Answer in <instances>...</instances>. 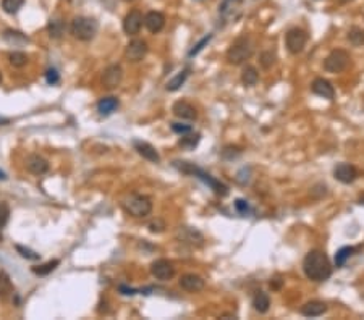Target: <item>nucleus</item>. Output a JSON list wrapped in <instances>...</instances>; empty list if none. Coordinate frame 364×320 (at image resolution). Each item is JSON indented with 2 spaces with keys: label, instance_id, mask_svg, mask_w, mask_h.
I'll list each match as a JSON object with an SVG mask.
<instances>
[{
  "label": "nucleus",
  "instance_id": "35",
  "mask_svg": "<svg viewBox=\"0 0 364 320\" xmlns=\"http://www.w3.org/2000/svg\"><path fill=\"white\" fill-rule=\"evenodd\" d=\"M15 249L18 251V254L23 257V259H28V261H39L40 259V254H37L36 251L29 249V247H25V246H19L16 244Z\"/></svg>",
  "mask_w": 364,
  "mask_h": 320
},
{
  "label": "nucleus",
  "instance_id": "18",
  "mask_svg": "<svg viewBox=\"0 0 364 320\" xmlns=\"http://www.w3.org/2000/svg\"><path fill=\"white\" fill-rule=\"evenodd\" d=\"M311 91L314 92L316 96L322 97V99H327V100H332L335 97V89H333L332 82L324 79V78H316L312 81L311 84Z\"/></svg>",
  "mask_w": 364,
  "mask_h": 320
},
{
  "label": "nucleus",
  "instance_id": "13",
  "mask_svg": "<svg viewBox=\"0 0 364 320\" xmlns=\"http://www.w3.org/2000/svg\"><path fill=\"white\" fill-rule=\"evenodd\" d=\"M123 79V68L120 65H110L104 70L102 73V84L107 89H115L121 84Z\"/></svg>",
  "mask_w": 364,
  "mask_h": 320
},
{
  "label": "nucleus",
  "instance_id": "2",
  "mask_svg": "<svg viewBox=\"0 0 364 320\" xmlns=\"http://www.w3.org/2000/svg\"><path fill=\"white\" fill-rule=\"evenodd\" d=\"M174 167L177 170H180L181 173H186V175H193V177L199 178L204 184H207V186L214 191L217 196H222V198H225V196L228 194V186L227 184H224L222 181L216 180L212 175L206 173L202 168L196 167L195 163H189V162H185V160H175L174 162Z\"/></svg>",
  "mask_w": 364,
  "mask_h": 320
},
{
  "label": "nucleus",
  "instance_id": "28",
  "mask_svg": "<svg viewBox=\"0 0 364 320\" xmlns=\"http://www.w3.org/2000/svg\"><path fill=\"white\" fill-rule=\"evenodd\" d=\"M201 141V134L199 133H193L189 131L186 134H181V139H180V146L183 149H195Z\"/></svg>",
  "mask_w": 364,
  "mask_h": 320
},
{
  "label": "nucleus",
  "instance_id": "37",
  "mask_svg": "<svg viewBox=\"0 0 364 320\" xmlns=\"http://www.w3.org/2000/svg\"><path fill=\"white\" fill-rule=\"evenodd\" d=\"M10 219V207L7 202H0V228H4Z\"/></svg>",
  "mask_w": 364,
  "mask_h": 320
},
{
  "label": "nucleus",
  "instance_id": "25",
  "mask_svg": "<svg viewBox=\"0 0 364 320\" xmlns=\"http://www.w3.org/2000/svg\"><path fill=\"white\" fill-rule=\"evenodd\" d=\"M259 81V71L256 70V67L252 65H246L241 71V82L245 86H256Z\"/></svg>",
  "mask_w": 364,
  "mask_h": 320
},
{
  "label": "nucleus",
  "instance_id": "36",
  "mask_svg": "<svg viewBox=\"0 0 364 320\" xmlns=\"http://www.w3.org/2000/svg\"><path fill=\"white\" fill-rule=\"evenodd\" d=\"M275 63V54L267 50V52H262L261 54V65L264 68H270L272 65Z\"/></svg>",
  "mask_w": 364,
  "mask_h": 320
},
{
  "label": "nucleus",
  "instance_id": "17",
  "mask_svg": "<svg viewBox=\"0 0 364 320\" xmlns=\"http://www.w3.org/2000/svg\"><path fill=\"white\" fill-rule=\"evenodd\" d=\"M172 112L174 115L180 120H188V121H195L198 118V110L195 109V105H191L186 100H178L172 107Z\"/></svg>",
  "mask_w": 364,
  "mask_h": 320
},
{
  "label": "nucleus",
  "instance_id": "31",
  "mask_svg": "<svg viewBox=\"0 0 364 320\" xmlns=\"http://www.w3.org/2000/svg\"><path fill=\"white\" fill-rule=\"evenodd\" d=\"M356 249L355 247H351V246H343L340 247V249L337 251L335 254V265L337 267H343L347 264V261L350 259V257L353 255V252H355Z\"/></svg>",
  "mask_w": 364,
  "mask_h": 320
},
{
  "label": "nucleus",
  "instance_id": "29",
  "mask_svg": "<svg viewBox=\"0 0 364 320\" xmlns=\"http://www.w3.org/2000/svg\"><path fill=\"white\" fill-rule=\"evenodd\" d=\"M13 294V285L10 282L7 273H0V299L7 301V299Z\"/></svg>",
  "mask_w": 364,
  "mask_h": 320
},
{
  "label": "nucleus",
  "instance_id": "9",
  "mask_svg": "<svg viewBox=\"0 0 364 320\" xmlns=\"http://www.w3.org/2000/svg\"><path fill=\"white\" fill-rule=\"evenodd\" d=\"M177 240L183 244H188L191 247H201L204 244V236L196 228H191V226H180L175 233Z\"/></svg>",
  "mask_w": 364,
  "mask_h": 320
},
{
  "label": "nucleus",
  "instance_id": "14",
  "mask_svg": "<svg viewBox=\"0 0 364 320\" xmlns=\"http://www.w3.org/2000/svg\"><path fill=\"white\" fill-rule=\"evenodd\" d=\"M333 177H335L337 181L343 183V184H351L358 178V170L353 167L351 163H338L335 168H333Z\"/></svg>",
  "mask_w": 364,
  "mask_h": 320
},
{
  "label": "nucleus",
  "instance_id": "1",
  "mask_svg": "<svg viewBox=\"0 0 364 320\" xmlns=\"http://www.w3.org/2000/svg\"><path fill=\"white\" fill-rule=\"evenodd\" d=\"M303 272L312 282H324L332 275V264L324 251H309L303 259Z\"/></svg>",
  "mask_w": 364,
  "mask_h": 320
},
{
  "label": "nucleus",
  "instance_id": "30",
  "mask_svg": "<svg viewBox=\"0 0 364 320\" xmlns=\"http://www.w3.org/2000/svg\"><path fill=\"white\" fill-rule=\"evenodd\" d=\"M58 265H60V261H58V259H54V261H49V262H46V264H42V265L33 267L31 270H33V273H36V275H39V276H46V275H49V273H52Z\"/></svg>",
  "mask_w": 364,
  "mask_h": 320
},
{
  "label": "nucleus",
  "instance_id": "23",
  "mask_svg": "<svg viewBox=\"0 0 364 320\" xmlns=\"http://www.w3.org/2000/svg\"><path fill=\"white\" fill-rule=\"evenodd\" d=\"M118 105H120L118 99L114 97V96H109V97H102L97 102V110H99L100 115L109 117V115H112V113L118 109Z\"/></svg>",
  "mask_w": 364,
  "mask_h": 320
},
{
  "label": "nucleus",
  "instance_id": "39",
  "mask_svg": "<svg viewBox=\"0 0 364 320\" xmlns=\"http://www.w3.org/2000/svg\"><path fill=\"white\" fill-rule=\"evenodd\" d=\"M210 39H212V34H209V36H206L204 39H201L199 40V42L193 47V49H191L189 50V57H195V55H198L199 52H201V50L202 49H204V46H207L209 42H210Z\"/></svg>",
  "mask_w": 364,
  "mask_h": 320
},
{
  "label": "nucleus",
  "instance_id": "11",
  "mask_svg": "<svg viewBox=\"0 0 364 320\" xmlns=\"http://www.w3.org/2000/svg\"><path fill=\"white\" fill-rule=\"evenodd\" d=\"M151 273H153L154 278L162 282H167L170 278H174L175 275V267L170 261L167 259H157L151 264Z\"/></svg>",
  "mask_w": 364,
  "mask_h": 320
},
{
  "label": "nucleus",
  "instance_id": "22",
  "mask_svg": "<svg viewBox=\"0 0 364 320\" xmlns=\"http://www.w3.org/2000/svg\"><path fill=\"white\" fill-rule=\"evenodd\" d=\"M2 39L10 46H25L29 42L26 34H23L22 31H16V29H5L2 33Z\"/></svg>",
  "mask_w": 364,
  "mask_h": 320
},
{
  "label": "nucleus",
  "instance_id": "5",
  "mask_svg": "<svg viewBox=\"0 0 364 320\" xmlns=\"http://www.w3.org/2000/svg\"><path fill=\"white\" fill-rule=\"evenodd\" d=\"M97 29L99 25L96 19L88 16H76L72 22V26H70V33H72L75 39L81 40V42H89V40L96 37Z\"/></svg>",
  "mask_w": 364,
  "mask_h": 320
},
{
  "label": "nucleus",
  "instance_id": "3",
  "mask_svg": "<svg viewBox=\"0 0 364 320\" xmlns=\"http://www.w3.org/2000/svg\"><path fill=\"white\" fill-rule=\"evenodd\" d=\"M121 209H123L130 217L135 219H144L153 212V201L146 194L131 193L121 199Z\"/></svg>",
  "mask_w": 364,
  "mask_h": 320
},
{
  "label": "nucleus",
  "instance_id": "27",
  "mask_svg": "<svg viewBox=\"0 0 364 320\" xmlns=\"http://www.w3.org/2000/svg\"><path fill=\"white\" fill-rule=\"evenodd\" d=\"M65 23L63 19H50L49 25H47V31H49V36L52 39H60L65 33Z\"/></svg>",
  "mask_w": 364,
  "mask_h": 320
},
{
  "label": "nucleus",
  "instance_id": "8",
  "mask_svg": "<svg viewBox=\"0 0 364 320\" xmlns=\"http://www.w3.org/2000/svg\"><path fill=\"white\" fill-rule=\"evenodd\" d=\"M243 2L245 0H222L219 5V15L220 18L227 23L237 22L241 15L243 10Z\"/></svg>",
  "mask_w": 364,
  "mask_h": 320
},
{
  "label": "nucleus",
  "instance_id": "33",
  "mask_svg": "<svg viewBox=\"0 0 364 320\" xmlns=\"http://www.w3.org/2000/svg\"><path fill=\"white\" fill-rule=\"evenodd\" d=\"M348 40L353 46H362L364 44V29H361L358 26H353L348 31Z\"/></svg>",
  "mask_w": 364,
  "mask_h": 320
},
{
  "label": "nucleus",
  "instance_id": "6",
  "mask_svg": "<svg viewBox=\"0 0 364 320\" xmlns=\"http://www.w3.org/2000/svg\"><path fill=\"white\" fill-rule=\"evenodd\" d=\"M350 63V55L347 50L343 49H335L326 57L324 60V70L329 73H341Z\"/></svg>",
  "mask_w": 364,
  "mask_h": 320
},
{
  "label": "nucleus",
  "instance_id": "41",
  "mask_svg": "<svg viewBox=\"0 0 364 320\" xmlns=\"http://www.w3.org/2000/svg\"><path fill=\"white\" fill-rule=\"evenodd\" d=\"M172 131L177 133V134H186L189 131H193V126L183 125V123H172Z\"/></svg>",
  "mask_w": 364,
  "mask_h": 320
},
{
  "label": "nucleus",
  "instance_id": "42",
  "mask_svg": "<svg viewBox=\"0 0 364 320\" xmlns=\"http://www.w3.org/2000/svg\"><path fill=\"white\" fill-rule=\"evenodd\" d=\"M235 209L240 212V214H246L249 210V205L245 199H237L235 201Z\"/></svg>",
  "mask_w": 364,
  "mask_h": 320
},
{
  "label": "nucleus",
  "instance_id": "40",
  "mask_svg": "<svg viewBox=\"0 0 364 320\" xmlns=\"http://www.w3.org/2000/svg\"><path fill=\"white\" fill-rule=\"evenodd\" d=\"M46 81H47V84L50 86H55L57 82L60 81V75H58V71L55 68H49L46 71Z\"/></svg>",
  "mask_w": 364,
  "mask_h": 320
},
{
  "label": "nucleus",
  "instance_id": "7",
  "mask_svg": "<svg viewBox=\"0 0 364 320\" xmlns=\"http://www.w3.org/2000/svg\"><path fill=\"white\" fill-rule=\"evenodd\" d=\"M308 42V34L306 31H303L299 28H291L288 33L285 34V46L288 49V52L293 55H298L303 52Z\"/></svg>",
  "mask_w": 364,
  "mask_h": 320
},
{
  "label": "nucleus",
  "instance_id": "43",
  "mask_svg": "<svg viewBox=\"0 0 364 320\" xmlns=\"http://www.w3.org/2000/svg\"><path fill=\"white\" fill-rule=\"evenodd\" d=\"M0 180H7V177H5L4 172H0Z\"/></svg>",
  "mask_w": 364,
  "mask_h": 320
},
{
  "label": "nucleus",
  "instance_id": "20",
  "mask_svg": "<svg viewBox=\"0 0 364 320\" xmlns=\"http://www.w3.org/2000/svg\"><path fill=\"white\" fill-rule=\"evenodd\" d=\"M133 147H135V151H136L143 159H146V160H149V162H153V163H159V162H160L159 152L156 151L154 146H151L149 142L135 141V142H133Z\"/></svg>",
  "mask_w": 364,
  "mask_h": 320
},
{
  "label": "nucleus",
  "instance_id": "4",
  "mask_svg": "<svg viewBox=\"0 0 364 320\" xmlns=\"http://www.w3.org/2000/svg\"><path fill=\"white\" fill-rule=\"evenodd\" d=\"M254 54V44L252 40L246 36L238 37L233 44H231L227 50V61L230 65H241L245 63L251 55Z\"/></svg>",
  "mask_w": 364,
  "mask_h": 320
},
{
  "label": "nucleus",
  "instance_id": "24",
  "mask_svg": "<svg viewBox=\"0 0 364 320\" xmlns=\"http://www.w3.org/2000/svg\"><path fill=\"white\" fill-rule=\"evenodd\" d=\"M252 307H254V311L259 312V314H266L269 309H270V297L267 293L264 291H258L252 297Z\"/></svg>",
  "mask_w": 364,
  "mask_h": 320
},
{
  "label": "nucleus",
  "instance_id": "12",
  "mask_svg": "<svg viewBox=\"0 0 364 320\" xmlns=\"http://www.w3.org/2000/svg\"><path fill=\"white\" fill-rule=\"evenodd\" d=\"M144 23V16L139 10H131L123 19V31L128 36H136Z\"/></svg>",
  "mask_w": 364,
  "mask_h": 320
},
{
  "label": "nucleus",
  "instance_id": "34",
  "mask_svg": "<svg viewBox=\"0 0 364 320\" xmlns=\"http://www.w3.org/2000/svg\"><path fill=\"white\" fill-rule=\"evenodd\" d=\"M8 61H10V65H13L16 68H22L28 63V55L23 54V52H12L8 55Z\"/></svg>",
  "mask_w": 364,
  "mask_h": 320
},
{
  "label": "nucleus",
  "instance_id": "10",
  "mask_svg": "<svg viewBox=\"0 0 364 320\" xmlns=\"http://www.w3.org/2000/svg\"><path fill=\"white\" fill-rule=\"evenodd\" d=\"M147 42L143 39H133V40H130V44L126 46L125 49V57L128 61H133V63H136V61H141L146 54H147Z\"/></svg>",
  "mask_w": 364,
  "mask_h": 320
},
{
  "label": "nucleus",
  "instance_id": "38",
  "mask_svg": "<svg viewBox=\"0 0 364 320\" xmlns=\"http://www.w3.org/2000/svg\"><path fill=\"white\" fill-rule=\"evenodd\" d=\"M147 228H149L151 233H162L167 228V225H165V222L162 220V219H156V220H153L147 225Z\"/></svg>",
  "mask_w": 364,
  "mask_h": 320
},
{
  "label": "nucleus",
  "instance_id": "32",
  "mask_svg": "<svg viewBox=\"0 0 364 320\" xmlns=\"http://www.w3.org/2000/svg\"><path fill=\"white\" fill-rule=\"evenodd\" d=\"M23 4L25 0H2V10L8 15H16Z\"/></svg>",
  "mask_w": 364,
  "mask_h": 320
},
{
  "label": "nucleus",
  "instance_id": "16",
  "mask_svg": "<svg viewBox=\"0 0 364 320\" xmlns=\"http://www.w3.org/2000/svg\"><path fill=\"white\" fill-rule=\"evenodd\" d=\"M25 165H26L28 172L36 175V177H40V175L49 172V162L42 156H39V154H31V156H28L25 160Z\"/></svg>",
  "mask_w": 364,
  "mask_h": 320
},
{
  "label": "nucleus",
  "instance_id": "15",
  "mask_svg": "<svg viewBox=\"0 0 364 320\" xmlns=\"http://www.w3.org/2000/svg\"><path fill=\"white\" fill-rule=\"evenodd\" d=\"M180 286H181V290H185L188 293H199L204 290V286H206V282H204V278L199 276V275H195V273H186L180 278Z\"/></svg>",
  "mask_w": 364,
  "mask_h": 320
},
{
  "label": "nucleus",
  "instance_id": "26",
  "mask_svg": "<svg viewBox=\"0 0 364 320\" xmlns=\"http://www.w3.org/2000/svg\"><path fill=\"white\" fill-rule=\"evenodd\" d=\"M188 76H189V70H188V68L183 70V71H180V73H178L177 76H174V78H172V79L167 82L165 89H167L168 92H175V91H178V89L186 82Z\"/></svg>",
  "mask_w": 364,
  "mask_h": 320
},
{
  "label": "nucleus",
  "instance_id": "44",
  "mask_svg": "<svg viewBox=\"0 0 364 320\" xmlns=\"http://www.w3.org/2000/svg\"><path fill=\"white\" fill-rule=\"evenodd\" d=\"M0 82H2V73H0Z\"/></svg>",
  "mask_w": 364,
  "mask_h": 320
},
{
  "label": "nucleus",
  "instance_id": "19",
  "mask_svg": "<svg viewBox=\"0 0 364 320\" xmlns=\"http://www.w3.org/2000/svg\"><path fill=\"white\" fill-rule=\"evenodd\" d=\"M301 315L305 317H320L327 312V304L324 301H319V299H314V301H308L306 304H303L301 309H299Z\"/></svg>",
  "mask_w": 364,
  "mask_h": 320
},
{
  "label": "nucleus",
  "instance_id": "45",
  "mask_svg": "<svg viewBox=\"0 0 364 320\" xmlns=\"http://www.w3.org/2000/svg\"><path fill=\"white\" fill-rule=\"evenodd\" d=\"M126 2H131V0H126Z\"/></svg>",
  "mask_w": 364,
  "mask_h": 320
},
{
  "label": "nucleus",
  "instance_id": "21",
  "mask_svg": "<svg viewBox=\"0 0 364 320\" xmlns=\"http://www.w3.org/2000/svg\"><path fill=\"white\" fill-rule=\"evenodd\" d=\"M144 26L147 28L149 33L157 34L165 26V16L162 15L160 12H149L144 16Z\"/></svg>",
  "mask_w": 364,
  "mask_h": 320
}]
</instances>
